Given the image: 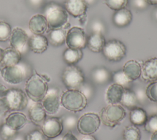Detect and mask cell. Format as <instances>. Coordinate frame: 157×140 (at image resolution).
<instances>
[{
	"label": "cell",
	"instance_id": "d4e9b609",
	"mask_svg": "<svg viewBox=\"0 0 157 140\" xmlns=\"http://www.w3.org/2000/svg\"><path fill=\"white\" fill-rule=\"evenodd\" d=\"M66 33L63 28L50 29L48 33V42L54 47L63 45L66 42Z\"/></svg>",
	"mask_w": 157,
	"mask_h": 140
},
{
	"label": "cell",
	"instance_id": "681fc988",
	"mask_svg": "<svg viewBox=\"0 0 157 140\" xmlns=\"http://www.w3.org/2000/svg\"><path fill=\"white\" fill-rule=\"evenodd\" d=\"M3 53H4V50L0 47V63H1L2 60Z\"/></svg>",
	"mask_w": 157,
	"mask_h": 140
},
{
	"label": "cell",
	"instance_id": "7402d4cb",
	"mask_svg": "<svg viewBox=\"0 0 157 140\" xmlns=\"http://www.w3.org/2000/svg\"><path fill=\"white\" fill-rule=\"evenodd\" d=\"M123 71L129 79L133 81L139 79L141 76L142 66L137 61L129 60L124 63Z\"/></svg>",
	"mask_w": 157,
	"mask_h": 140
},
{
	"label": "cell",
	"instance_id": "1f68e13d",
	"mask_svg": "<svg viewBox=\"0 0 157 140\" xmlns=\"http://www.w3.org/2000/svg\"><path fill=\"white\" fill-rule=\"evenodd\" d=\"M17 134L18 131L11 128L5 123L0 127V136L2 140H13Z\"/></svg>",
	"mask_w": 157,
	"mask_h": 140
},
{
	"label": "cell",
	"instance_id": "f6af8a7d",
	"mask_svg": "<svg viewBox=\"0 0 157 140\" xmlns=\"http://www.w3.org/2000/svg\"><path fill=\"white\" fill-rule=\"evenodd\" d=\"M29 1L31 2V3L33 5L36 6V5H39V4H40L42 2V0H29Z\"/></svg>",
	"mask_w": 157,
	"mask_h": 140
},
{
	"label": "cell",
	"instance_id": "9c48e42d",
	"mask_svg": "<svg viewBox=\"0 0 157 140\" xmlns=\"http://www.w3.org/2000/svg\"><path fill=\"white\" fill-rule=\"evenodd\" d=\"M101 125L99 115L93 112L82 115L78 120L77 128L78 131L83 134H92L99 129Z\"/></svg>",
	"mask_w": 157,
	"mask_h": 140
},
{
	"label": "cell",
	"instance_id": "b9f144b4",
	"mask_svg": "<svg viewBox=\"0 0 157 140\" xmlns=\"http://www.w3.org/2000/svg\"><path fill=\"white\" fill-rule=\"evenodd\" d=\"M61 140H78V139L71 131H69L62 137Z\"/></svg>",
	"mask_w": 157,
	"mask_h": 140
},
{
	"label": "cell",
	"instance_id": "5bb4252c",
	"mask_svg": "<svg viewBox=\"0 0 157 140\" xmlns=\"http://www.w3.org/2000/svg\"><path fill=\"white\" fill-rule=\"evenodd\" d=\"M64 9L72 17H82L85 15L87 5L83 0H65Z\"/></svg>",
	"mask_w": 157,
	"mask_h": 140
},
{
	"label": "cell",
	"instance_id": "e575fe53",
	"mask_svg": "<svg viewBox=\"0 0 157 140\" xmlns=\"http://www.w3.org/2000/svg\"><path fill=\"white\" fill-rule=\"evenodd\" d=\"M145 95L150 101L157 103V80L148 84L145 90Z\"/></svg>",
	"mask_w": 157,
	"mask_h": 140
},
{
	"label": "cell",
	"instance_id": "9a60e30c",
	"mask_svg": "<svg viewBox=\"0 0 157 140\" xmlns=\"http://www.w3.org/2000/svg\"><path fill=\"white\" fill-rule=\"evenodd\" d=\"M141 76L147 82L157 80V57L151 58L143 63Z\"/></svg>",
	"mask_w": 157,
	"mask_h": 140
},
{
	"label": "cell",
	"instance_id": "bcb514c9",
	"mask_svg": "<svg viewBox=\"0 0 157 140\" xmlns=\"http://www.w3.org/2000/svg\"><path fill=\"white\" fill-rule=\"evenodd\" d=\"M145 1L148 4L152 5V6L157 5V0H145Z\"/></svg>",
	"mask_w": 157,
	"mask_h": 140
},
{
	"label": "cell",
	"instance_id": "4316f807",
	"mask_svg": "<svg viewBox=\"0 0 157 140\" xmlns=\"http://www.w3.org/2000/svg\"><path fill=\"white\" fill-rule=\"evenodd\" d=\"M63 60L68 65H75L83 57V52L81 49H66L63 52Z\"/></svg>",
	"mask_w": 157,
	"mask_h": 140
},
{
	"label": "cell",
	"instance_id": "ba28073f",
	"mask_svg": "<svg viewBox=\"0 0 157 140\" xmlns=\"http://www.w3.org/2000/svg\"><path fill=\"white\" fill-rule=\"evenodd\" d=\"M102 52L107 60L118 62L126 56V47L121 41L111 39L105 42Z\"/></svg>",
	"mask_w": 157,
	"mask_h": 140
},
{
	"label": "cell",
	"instance_id": "3957f363",
	"mask_svg": "<svg viewBox=\"0 0 157 140\" xmlns=\"http://www.w3.org/2000/svg\"><path fill=\"white\" fill-rule=\"evenodd\" d=\"M61 104L72 112H80L88 104V99L78 90H67L61 96Z\"/></svg>",
	"mask_w": 157,
	"mask_h": 140
},
{
	"label": "cell",
	"instance_id": "7a4b0ae2",
	"mask_svg": "<svg viewBox=\"0 0 157 140\" xmlns=\"http://www.w3.org/2000/svg\"><path fill=\"white\" fill-rule=\"evenodd\" d=\"M44 14L50 29L63 28L67 23L68 13L58 4L52 2L47 4L45 7Z\"/></svg>",
	"mask_w": 157,
	"mask_h": 140
},
{
	"label": "cell",
	"instance_id": "8d00e7d4",
	"mask_svg": "<svg viewBox=\"0 0 157 140\" xmlns=\"http://www.w3.org/2000/svg\"><path fill=\"white\" fill-rule=\"evenodd\" d=\"M26 140H48V138L44 134L42 130H33L27 134Z\"/></svg>",
	"mask_w": 157,
	"mask_h": 140
},
{
	"label": "cell",
	"instance_id": "816d5d0a",
	"mask_svg": "<svg viewBox=\"0 0 157 140\" xmlns=\"http://www.w3.org/2000/svg\"><path fill=\"white\" fill-rule=\"evenodd\" d=\"M154 15H155V18L156 20H157V9L155 10V13H154Z\"/></svg>",
	"mask_w": 157,
	"mask_h": 140
},
{
	"label": "cell",
	"instance_id": "f1b7e54d",
	"mask_svg": "<svg viewBox=\"0 0 157 140\" xmlns=\"http://www.w3.org/2000/svg\"><path fill=\"white\" fill-rule=\"evenodd\" d=\"M93 81L98 84H103L107 82L110 77V72L105 68H97L91 74Z\"/></svg>",
	"mask_w": 157,
	"mask_h": 140
},
{
	"label": "cell",
	"instance_id": "836d02e7",
	"mask_svg": "<svg viewBox=\"0 0 157 140\" xmlns=\"http://www.w3.org/2000/svg\"><path fill=\"white\" fill-rule=\"evenodd\" d=\"M12 29L10 25L4 21H0V41L4 42L9 39Z\"/></svg>",
	"mask_w": 157,
	"mask_h": 140
},
{
	"label": "cell",
	"instance_id": "f35d334b",
	"mask_svg": "<svg viewBox=\"0 0 157 140\" xmlns=\"http://www.w3.org/2000/svg\"><path fill=\"white\" fill-rule=\"evenodd\" d=\"M132 6L138 10H142L147 7L148 4L145 0H132Z\"/></svg>",
	"mask_w": 157,
	"mask_h": 140
},
{
	"label": "cell",
	"instance_id": "484cf974",
	"mask_svg": "<svg viewBox=\"0 0 157 140\" xmlns=\"http://www.w3.org/2000/svg\"><path fill=\"white\" fill-rule=\"evenodd\" d=\"M147 118V112L140 107H135L130 111L129 120L131 123L135 126L144 125Z\"/></svg>",
	"mask_w": 157,
	"mask_h": 140
},
{
	"label": "cell",
	"instance_id": "7c38bea8",
	"mask_svg": "<svg viewBox=\"0 0 157 140\" xmlns=\"http://www.w3.org/2000/svg\"><path fill=\"white\" fill-rule=\"evenodd\" d=\"M63 119L58 117L46 118L40 126L42 131L49 138H55L59 136L63 130Z\"/></svg>",
	"mask_w": 157,
	"mask_h": 140
},
{
	"label": "cell",
	"instance_id": "74e56055",
	"mask_svg": "<svg viewBox=\"0 0 157 140\" xmlns=\"http://www.w3.org/2000/svg\"><path fill=\"white\" fill-rule=\"evenodd\" d=\"M78 120L77 119V117L69 115L66 117L64 119H63V126H66L67 129H72L77 125Z\"/></svg>",
	"mask_w": 157,
	"mask_h": 140
},
{
	"label": "cell",
	"instance_id": "e0dca14e",
	"mask_svg": "<svg viewBox=\"0 0 157 140\" xmlns=\"http://www.w3.org/2000/svg\"><path fill=\"white\" fill-rule=\"evenodd\" d=\"M47 38L42 34H33L28 40V47L36 53H42L48 47Z\"/></svg>",
	"mask_w": 157,
	"mask_h": 140
},
{
	"label": "cell",
	"instance_id": "277c9868",
	"mask_svg": "<svg viewBox=\"0 0 157 140\" xmlns=\"http://www.w3.org/2000/svg\"><path fill=\"white\" fill-rule=\"evenodd\" d=\"M1 98L5 106L10 111H22L28 104V96L24 91L19 88L7 89Z\"/></svg>",
	"mask_w": 157,
	"mask_h": 140
},
{
	"label": "cell",
	"instance_id": "83f0119b",
	"mask_svg": "<svg viewBox=\"0 0 157 140\" xmlns=\"http://www.w3.org/2000/svg\"><path fill=\"white\" fill-rule=\"evenodd\" d=\"M138 99L135 92L129 88H125L120 103L123 106L131 109L136 107Z\"/></svg>",
	"mask_w": 157,
	"mask_h": 140
},
{
	"label": "cell",
	"instance_id": "7dc6e473",
	"mask_svg": "<svg viewBox=\"0 0 157 140\" xmlns=\"http://www.w3.org/2000/svg\"><path fill=\"white\" fill-rule=\"evenodd\" d=\"M150 140H157V131L152 133Z\"/></svg>",
	"mask_w": 157,
	"mask_h": 140
},
{
	"label": "cell",
	"instance_id": "f546056e",
	"mask_svg": "<svg viewBox=\"0 0 157 140\" xmlns=\"http://www.w3.org/2000/svg\"><path fill=\"white\" fill-rule=\"evenodd\" d=\"M123 140H140L141 133L140 130L134 125L126 126L123 132Z\"/></svg>",
	"mask_w": 157,
	"mask_h": 140
},
{
	"label": "cell",
	"instance_id": "8992f818",
	"mask_svg": "<svg viewBox=\"0 0 157 140\" xmlns=\"http://www.w3.org/2000/svg\"><path fill=\"white\" fill-rule=\"evenodd\" d=\"M61 79L68 90H78L85 82L82 71L75 65H68L62 73Z\"/></svg>",
	"mask_w": 157,
	"mask_h": 140
},
{
	"label": "cell",
	"instance_id": "603a6c76",
	"mask_svg": "<svg viewBox=\"0 0 157 140\" xmlns=\"http://www.w3.org/2000/svg\"><path fill=\"white\" fill-rule=\"evenodd\" d=\"M124 88L118 84L113 83L110 85L106 91V99L110 104H117L120 103L123 93Z\"/></svg>",
	"mask_w": 157,
	"mask_h": 140
},
{
	"label": "cell",
	"instance_id": "8fae6325",
	"mask_svg": "<svg viewBox=\"0 0 157 140\" xmlns=\"http://www.w3.org/2000/svg\"><path fill=\"white\" fill-rule=\"evenodd\" d=\"M41 104L46 113L53 115L58 112L61 104V96L58 89L56 88L48 89Z\"/></svg>",
	"mask_w": 157,
	"mask_h": 140
},
{
	"label": "cell",
	"instance_id": "52a82bcc",
	"mask_svg": "<svg viewBox=\"0 0 157 140\" xmlns=\"http://www.w3.org/2000/svg\"><path fill=\"white\" fill-rule=\"evenodd\" d=\"M28 72L26 66L19 63L13 66H4L1 70V76L6 82L17 85L21 83L27 77Z\"/></svg>",
	"mask_w": 157,
	"mask_h": 140
},
{
	"label": "cell",
	"instance_id": "d6a6232c",
	"mask_svg": "<svg viewBox=\"0 0 157 140\" xmlns=\"http://www.w3.org/2000/svg\"><path fill=\"white\" fill-rule=\"evenodd\" d=\"M104 2L109 8L117 11L126 8L128 4V0H105Z\"/></svg>",
	"mask_w": 157,
	"mask_h": 140
},
{
	"label": "cell",
	"instance_id": "c3c4849f",
	"mask_svg": "<svg viewBox=\"0 0 157 140\" xmlns=\"http://www.w3.org/2000/svg\"><path fill=\"white\" fill-rule=\"evenodd\" d=\"M86 5H92L95 2V0H83Z\"/></svg>",
	"mask_w": 157,
	"mask_h": 140
},
{
	"label": "cell",
	"instance_id": "60d3db41",
	"mask_svg": "<svg viewBox=\"0 0 157 140\" xmlns=\"http://www.w3.org/2000/svg\"><path fill=\"white\" fill-rule=\"evenodd\" d=\"M92 29H93V33H102V31L104 30V26L99 21H95L93 23Z\"/></svg>",
	"mask_w": 157,
	"mask_h": 140
},
{
	"label": "cell",
	"instance_id": "7bdbcfd3",
	"mask_svg": "<svg viewBox=\"0 0 157 140\" xmlns=\"http://www.w3.org/2000/svg\"><path fill=\"white\" fill-rule=\"evenodd\" d=\"M81 140H96V138L94 136H93L91 134H87V135H84Z\"/></svg>",
	"mask_w": 157,
	"mask_h": 140
},
{
	"label": "cell",
	"instance_id": "44dd1931",
	"mask_svg": "<svg viewBox=\"0 0 157 140\" xmlns=\"http://www.w3.org/2000/svg\"><path fill=\"white\" fill-rule=\"evenodd\" d=\"M132 13L126 8L115 11L113 15V22L118 28H124L128 26L132 21Z\"/></svg>",
	"mask_w": 157,
	"mask_h": 140
},
{
	"label": "cell",
	"instance_id": "6da1fadb",
	"mask_svg": "<svg viewBox=\"0 0 157 140\" xmlns=\"http://www.w3.org/2000/svg\"><path fill=\"white\" fill-rule=\"evenodd\" d=\"M48 88L47 81L42 74L37 72L31 75L25 84V93L35 103L42 101Z\"/></svg>",
	"mask_w": 157,
	"mask_h": 140
},
{
	"label": "cell",
	"instance_id": "ffe728a7",
	"mask_svg": "<svg viewBox=\"0 0 157 140\" xmlns=\"http://www.w3.org/2000/svg\"><path fill=\"white\" fill-rule=\"evenodd\" d=\"M105 42L102 33H92L87 39L86 47L93 52L99 53L102 51Z\"/></svg>",
	"mask_w": 157,
	"mask_h": 140
},
{
	"label": "cell",
	"instance_id": "4fadbf2b",
	"mask_svg": "<svg viewBox=\"0 0 157 140\" xmlns=\"http://www.w3.org/2000/svg\"><path fill=\"white\" fill-rule=\"evenodd\" d=\"M29 37L26 31L21 28L16 27L11 32L9 41L10 46L21 53L26 51L28 46Z\"/></svg>",
	"mask_w": 157,
	"mask_h": 140
},
{
	"label": "cell",
	"instance_id": "f907efd6",
	"mask_svg": "<svg viewBox=\"0 0 157 140\" xmlns=\"http://www.w3.org/2000/svg\"><path fill=\"white\" fill-rule=\"evenodd\" d=\"M13 140H24V139H23V137L21 136H18V134H17V135L13 139Z\"/></svg>",
	"mask_w": 157,
	"mask_h": 140
},
{
	"label": "cell",
	"instance_id": "ac0fdd59",
	"mask_svg": "<svg viewBox=\"0 0 157 140\" xmlns=\"http://www.w3.org/2000/svg\"><path fill=\"white\" fill-rule=\"evenodd\" d=\"M48 28V22L45 17L41 14L33 16L29 21V28L34 34H42Z\"/></svg>",
	"mask_w": 157,
	"mask_h": 140
},
{
	"label": "cell",
	"instance_id": "d6986e66",
	"mask_svg": "<svg viewBox=\"0 0 157 140\" xmlns=\"http://www.w3.org/2000/svg\"><path fill=\"white\" fill-rule=\"evenodd\" d=\"M26 116L22 112L15 111L10 113L6 119L5 123L15 130H19L23 128L27 123Z\"/></svg>",
	"mask_w": 157,
	"mask_h": 140
},
{
	"label": "cell",
	"instance_id": "2e32d148",
	"mask_svg": "<svg viewBox=\"0 0 157 140\" xmlns=\"http://www.w3.org/2000/svg\"><path fill=\"white\" fill-rule=\"evenodd\" d=\"M29 117L31 122L36 126H41L47 118L46 112L40 102L32 104L28 111Z\"/></svg>",
	"mask_w": 157,
	"mask_h": 140
},
{
	"label": "cell",
	"instance_id": "4dcf8cb0",
	"mask_svg": "<svg viewBox=\"0 0 157 140\" xmlns=\"http://www.w3.org/2000/svg\"><path fill=\"white\" fill-rule=\"evenodd\" d=\"M112 80L115 84H118L123 87L124 88H128V86L131 82H132L127 77V76L123 72V70L115 72L112 75Z\"/></svg>",
	"mask_w": 157,
	"mask_h": 140
},
{
	"label": "cell",
	"instance_id": "ab89813d",
	"mask_svg": "<svg viewBox=\"0 0 157 140\" xmlns=\"http://www.w3.org/2000/svg\"><path fill=\"white\" fill-rule=\"evenodd\" d=\"M78 90L80 91L86 97L87 99L91 95V92H92L91 87L89 85L85 84V82L80 87V88L78 89Z\"/></svg>",
	"mask_w": 157,
	"mask_h": 140
},
{
	"label": "cell",
	"instance_id": "cb8c5ba5",
	"mask_svg": "<svg viewBox=\"0 0 157 140\" xmlns=\"http://www.w3.org/2000/svg\"><path fill=\"white\" fill-rule=\"evenodd\" d=\"M21 53L13 48L9 47L4 50L3 56L1 63L4 66H13L18 64L21 58Z\"/></svg>",
	"mask_w": 157,
	"mask_h": 140
},
{
	"label": "cell",
	"instance_id": "30bf717a",
	"mask_svg": "<svg viewBox=\"0 0 157 140\" xmlns=\"http://www.w3.org/2000/svg\"><path fill=\"white\" fill-rule=\"evenodd\" d=\"M86 42L85 33L82 28L72 27L66 33V43L68 48L82 50L86 47Z\"/></svg>",
	"mask_w": 157,
	"mask_h": 140
},
{
	"label": "cell",
	"instance_id": "5b68a950",
	"mask_svg": "<svg viewBox=\"0 0 157 140\" xmlns=\"http://www.w3.org/2000/svg\"><path fill=\"white\" fill-rule=\"evenodd\" d=\"M126 114V111L122 106L118 104H109L101 109L99 117L104 125L113 128L124 119Z\"/></svg>",
	"mask_w": 157,
	"mask_h": 140
},
{
	"label": "cell",
	"instance_id": "d590c367",
	"mask_svg": "<svg viewBox=\"0 0 157 140\" xmlns=\"http://www.w3.org/2000/svg\"><path fill=\"white\" fill-rule=\"evenodd\" d=\"M144 129L148 133H153L157 131V114H153L147 118L145 123Z\"/></svg>",
	"mask_w": 157,
	"mask_h": 140
},
{
	"label": "cell",
	"instance_id": "ee69618b",
	"mask_svg": "<svg viewBox=\"0 0 157 140\" xmlns=\"http://www.w3.org/2000/svg\"><path fill=\"white\" fill-rule=\"evenodd\" d=\"M7 90V88L4 85H2V84H0V98H1L4 95L5 91Z\"/></svg>",
	"mask_w": 157,
	"mask_h": 140
}]
</instances>
